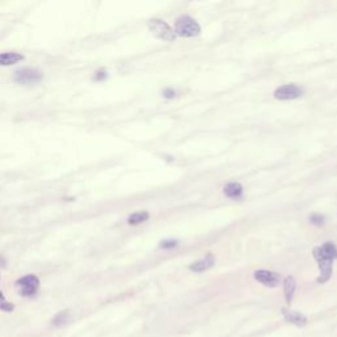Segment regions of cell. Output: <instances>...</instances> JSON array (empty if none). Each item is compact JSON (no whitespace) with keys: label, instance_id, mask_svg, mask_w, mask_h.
I'll return each mask as SVG.
<instances>
[{"label":"cell","instance_id":"cell-1","mask_svg":"<svg viewBox=\"0 0 337 337\" xmlns=\"http://www.w3.org/2000/svg\"><path fill=\"white\" fill-rule=\"evenodd\" d=\"M175 34L181 37H195L199 36V24L190 16H181L175 21Z\"/></svg>","mask_w":337,"mask_h":337},{"label":"cell","instance_id":"cell-11","mask_svg":"<svg viewBox=\"0 0 337 337\" xmlns=\"http://www.w3.org/2000/svg\"><path fill=\"white\" fill-rule=\"evenodd\" d=\"M295 289H297V282L293 277H286L285 281H283V291H285V298H286V302L290 305L291 301H293L294 293H295Z\"/></svg>","mask_w":337,"mask_h":337},{"label":"cell","instance_id":"cell-17","mask_svg":"<svg viewBox=\"0 0 337 337\" xmlns=\"http://www.w3.org/2000/svg\"><path fill=\"white\" fill-rule=\"evenodd\" d=\"M0 310H1V311H5V312H11L12 310H13V305L3 302V303L0 305Z\"/></svg>","mask_w":337,"mask_h":337},{"label":"cell","instance_id":"cell-4","mask_svg":"<svg viewBox=\"0 0 337 337\" xmlns=\"http://www.w3.org/2000/svg\"><path fill=\"white\" fill-rule=\"evenodd\" d=\"M40 281L36 276H26L20 278L16 282V289L21 297H33L38 290Z\"/></svg>","mask_w":337,"mask_h":337},{"label":"cell","instance_id":"cell-13","mask_svg":"<svg viewBox=\"0 0 337 337\" xmlns=\"http://www.w3.org/2000/svg\"><path fill=\"white\" fill-rule=\"evenodd\" d=\"M70 318H71V316H70L69 311L58 312V314L53 318V320H51V326L55 327V328L63 327L65 324H67V323L70 322Z\"/></svg>","mask_w":337,"mask_h":337},{"label":"cell","instance_id":"cell-12","mask_svg":"<svg viewBox=\"0 0 337 337\" xmlns=\"http://www.w3.org/2000/svg\"><path fill=\"white\" fill-rule=\"evenodd\" d=\"M243 186L237 183V182H232L224 187V194L225 196H228L231 199H239L243 195Z\"/></svg>","mask_w":337,"mask_h":337},{"label":"cell","instance_id":"cell-7","mask_svg":"<svg viewBox=\"0 0 337 337\" xmlns=\"http://www.w3.org/2000/svg\"><path fill=\"white\" fill-rule=\"evenodd\" d=\"M254 279L266 287H277L279 282H281L279 274L274 272H269V270H257V272H254Z\"/></svg>","mask_w":337,"mask_h":337},{"label":"cell","instance_id":"cell-2","mask_svg":"<svg viewBox=\"0 0 337 337\" xmlns=\"http://www.w3.org/2000/svg\"><path fill=\"white\" fill-rule=\"evenodd\" d=\"M149 30L152 34L163 41H174L175 40V32L167 22L162 21L160 18H152L148 22Z\"/></svg>","mask_w":337,"mask_h":337},{"label":"cell","instance_id":"cell-14","mask_svg":"<svg viewBox=\"0 0 337 337\" xmlns=\"http://www.w3.org/2000/svg\"><path fill=\"white\" fill-rule=\"evenodd\" d=\"M149 219V214L146 211H140V212H134L132 214L129 218H128V223L131 225H137L141 224L144 221H146Z\"/></svg>","mask_w":337,"mask_h":337},{"label":"cell","instance_id":"cell-3","mask_svg":"<svg viewBox=\"0 0 337 337\" xmlns=\"http://www.w3.org/2000/svg\"><path fill=\"white\" fill-rule=\"evenodd\" d=\"M312 254H314V258H315L318 265H319L320 276L318 277V283L328 282L331 276H332V270H334V261L331 258L323 256L322 252L319 250V247H316L314 249Z\"/></svg>","mask_w":337,"mask_h":337},{"label":"cell","instance_id":"cell-6","mask_svg":"<svg viewBox=\"0 0 337 337\" xmlns=\"http://www.w3.org/2000/svg\"><path fill=\"white\" fill-rule=\"evenodd\" d=\"M303 95V90L297 84H285L274 91V98L278 100H293Z\"/></svg>","mask_w":337,"mask_h":337},{"label":"cell","instance_id":"cell-15","mask_svg":"<svg viewBox=\"0 0 337 337\" xmlns=\"http://www.w3.org/2000/svg\"><path fill=\"white\" fill-rule=\"evenodd\" d=\"M310 221L315 225H323L324 224V216L320 214H312L310 216Z\"/></svg>","mask_w":337,"mask_h":337},{"label":"cell","instance_id":"cell-20","mask_svg":"<svg viewBox=\"0 0 337 337\" xmlns=\"http://www.w3.org/2000/svg\"><path fill=\"white\" fill-rule=\"evenodd\" d=\"M0 301H4V297H3V294L0 293Z\"/></svg>","mask_w":337,"mask_h":337},{"label":"cell","instance_id":"cell-9","mask_svg":"<svg viewBox=\"0 0 337 337\" xmlns=\"http://www.w3.org/2000/svg\"><path fill=\"white\" fill-rule=\"evenodd\" d=\"M214 264H215L214 256H212L211 253H208V254H206V257H203L202 260H199V261H196V262H194V264L190 265V270L196 272V273L206 272V270L212 268Z\"/></svg>","mask_w":337,"mask_h":337},{"label":"cell","instance_id":"cell-19","mask_svg":"<svg viewBox=\"0 0 337 337\" xmlns=\"http://www.w3.org/2000/svg\"><path fill=\"white\" fill-rule=\"evenodd\" d=\"M105 76H107V74H105L104 71H99V73L95 75V79L100 80V79H103V78H105Z\"/></svg>","mask_w":337,"mask_h":337},{"label":"cell","instance_id":"cell-8","mask_svg":"<svg viewBox=\"0 0 337 337\" xmlns=\"http://www.w3.org/2000/svg\"><path fill=\"white\" fill-rule=\"evenodd\" d=\"M282 315L285 318V320L294 326L297 327H306L308 323V319L306 318L303 314L297 311H293V310H287V308H282Z\"/></svg>","mask_w":337,"mask_h":337},{"label":"cell","instance_id":"cell-16","mask_svg":"<svg viewBox=\"0 0 337 337\" xmlns=\"http://www.w3.org/2000/svg\"><path fill=\"white\" fill-rule=\"evenodd\" d=\"M161 248H163V249H170V248H174L177 247V241H162L160 245Z\"/></svg>","mask_w":337,"mask_h":337},{"label":"cell","instance_id":"cell-5","mask_svg":"<svg viewBox=\"0 0 337 337\" xmlns=\"http://www.w3.org/2000/svg\"><path fill=\"white\" fill-rule=\"evenodd\" d=\"M41 79H42V73L40 70L32 69V67L20 69L13 74V80L20 84H34L38 83Z\"/></svg>","mask_w":337,"mask_h":337},{"label":"cell","instance_id":"cell-18","mask_svg":"<svg viewBox=\"0 0 337 337\" xmlns=\"http://www.w3.org/2000/svg\"><path fill=\"white\" fill-rule=\"evenodd\" d=\"M163 96L167 99H171L175 96V91L173 88H166V90L163 91Z\"/></svg>","mask_w":337,"mask_h":337},{"label":"cell","instance_id":"cell-10","mask_svg":"<svg viewBox=\"0 0 337 337\" xmlns=\"http://www.w3.org/2000/svg\"><path fill=\"white\" fill-rule=\"evenodd\" d=\"M22 59H24V57L20 53H15V51L0 53V66L15 65L17 62L22 61Z\"/></svg>","mask_w":337,"mask_h":337}]
</instances>
